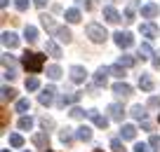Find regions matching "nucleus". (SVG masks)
I'll list each match as a JSON object with an SVG mask.
<instances>
[{
    "label": "nucleus",
    "mask_w": 160,
    "mask_h": 152,
    "mask_svg": "<svg viewBox=\"0 0 160 152\" xmlns=\"http://www.w3.org/2000/svg\"><path fill=\"white\" fill-rule=\"evenodd\" d=\"M21 66H24L28 73H40V70L45 68V56L38 54V52H26L21 56Z\"/></svg>",
    "instance_id": "obj_1"
},
{
    "label": "nucleus",
    "mask_w": 160,
    "mask_h": 152,
    "mask_svg": "<svg viewBox=\"0 0 160 152\" xmlns=\"http://www.w3.org/2000/svg\"><path fill=\"white\" fill-rule=\"evenodd\" d=\"M85 33H87V38L92 40V42H106V38H108V33H106V28L101 24H94V21H92V24H87L85 26Z\"/></svg>",
    "instance_id": "obj_2"
},
{
    "label": "nucleus",
    "mask_w": 160,
    "mask_h": 152,
    "mask_svg": "<svg viewBox=\"0 0 160 152\" xmlns=\"http://www.w3.org/2000/svg\"><path fill=\"white\" fill-rule=\"evenodd\" d=\"M113 38H115V44H118L120 49H130L132 44H134V38H132V33H127V30H118Z\"/></svg>",
    "instance_id": "obj_3"
},
{
    "label": "nucleus",
    "mask_w": 160,
    "mask_h": 152,
    "mask_svg": "<svg viewBox=\"0 0 160 152\" xmlns=\"http://www.w3.org/2000/svg\"><path fill=\"white\" fill-rule=\"evenodd\" d=\"M54 94H57V87L54 84H47L45 89H42V94L38 96V101L42 105H52V101H54Z\"/></svg>",
    "instance_id": "obj_4"
},
{
    "label": "nucleus",
    "mask_w": 160,
    "mask_h": 152,
    "mask_svg": "<svg viewBox=\"0 0 160 152\" xmlns=\"http://www.w3.org/2000/svg\"><path fill=\"white\" fill-rule=\"evenodd\" d=\"M68 75H71V82L82 84V82H85V77H87V70L82 68V66H73V68L68 70Z\"/></svg>",
    "instance_id": "obj_5"
},
{
    "label": "nucleus",
    "mask_w": 160,
    "mask_h": 152,
    "mask_svg": "<svg viewBox=\"0 0 160 152\" xmlns=\"http://www.w3.org/2000/svg\"><path fill=\"white\" fill-rule=\"evenodd\" d=\"M33 145L40 147V150H47L50 147V136H47V131H40V133H33Z\"/></svg>",
    "instance_id": "obj_6"
},
{
    "label": "nucleus",
    "mask_w": 160,
    "mask_h": 152,
    "mask_svg": "<svg viewBox=\"0 0 160 152\" xmlns=\"http://www.w3.org/2000/svg\"><path fill=\"white\" fill-rule=\"evenodd\" d=\"M87 117L94 122V127L99 129H106L108 127V117H104V115H99V110H87Z\"/></svg>",
    "instance_id": "obj_7"
},
{
    "label": "nucleus",
    "mask_w": 160,
    "mask_h": 152,
    "mask_svg": "<svg viewBox=\"0 0 160 152\" xmlns=\"http://www.w3.org/2000/svg\"><path fill=\"white\" fill-rule=\"evenodd\" d=\"M108 75H111V68H104V66H101V68L94 73V87H106Z\"/></svg>",
    "instance_id": "obj_8"
},
{
    "label": "nucleus",
    "mask_w": 160,
    "mask_h": 152,
    "mask_svg": "<svg viewBox=\"0 0 160 152\" xmlns=\"http://www.w3.org/2000/svg\"><path fill=\"white\" fill-rule=\"evenodd\" d=\"M139 33L144 35V38H148V40H155L160 30H158V26H155V24H141L139 26Z\"/></svg>",
    "instance_id": "obj_9"
},
{
    "label": "nucleus",
    "mask_w": 160,
    "mask_h": 152,
    "mask_svg": "<svg viewBox=\"0 0 160 152\" xmlns=\"http://www.w3.org/2000/svg\"><path fill=\"white\" fill-rule=\"evenodd\" d=\"M160 14V7L155 5V2H146V5H141V16L144 19H153V16Z\"/></svg>",
    "instance_id": "obj_10"
},
{
    "label": "nucleus",
    "mask_w": 160,
    "mask_h": 152,
    "mask_svg": "<svg viewBox=\"0 0 160 152\" xmlns=\"http://www.w3.org/2000/svg\"><path fill=\"white\" fill-rule=\"evenodd\" d=\"M113 94L120 96V98H127V96H132V87L127 82H115L113 84Z\"/></svg>",
    "instance_id": "obj_11"
},
{
    "label": "nucleus",
    "mask_w": 160,
    "mask_h": 152,
    "mask_svg": "<svg viewBox=\"0 0 160 152\" xmlns=\"http://www.w3.org/2000/svg\"><path fill=\"white\" fill-rule=\"evenodd\" d=\"M120 138H122V140H134L137 138V127L134 124H122V127H120Z\"/></svg>",
    "instance_id": "obj_12"
},
{
    "label": "nucleus",
    "mask_w": 160,
    "mask_h": 152,
    "mask_svg": "<svg viewBox=\"0 0 160 152\" xmlns=\"http://www.w3.org/2000/svg\"><path fill=\"white\" fill-rule=\"evenodd\" d=\"M153 87H155L153 77H151L148 73H141L139 75V89H141V91H153Z\"/></svg>",
    "instance_id": "obj_13"
},
{
    "label": "nucleus",
    "mask_w": 160,
    "mask_h": 152,
    "mask_svg": "<svg viewBox=\"0 0 160 152\" xmlns=\"http://www.w3.org/2000/svg\"><path fill=\"white\" fill-rule=\"evenodd\" d=\"M82 94L85 91H75V94H71V96H61L57 105H59V108H66V105H71V103H78L80 98H82Z\"/></svg>",
    "instance_id": "obj_14"
},
{
    "label": "nucleus",
    "mask_w": 160,
    "mask_h": 152,
    "mask_svg": "<svg viewBox=\"0 0 160 152\" xmlns=\"http://www.w3.org/2000/svg\"><path fill=\"white\" fill-rule=\"evenodd\" d=\"M108 115H111V119H115V122H122L125 110H122V105H120V103H111L108 105Z\"/></svg>",
    "instance_id": "obj_15"
},
{
    "label": "nucleus",
    "mask_w": 160,
    "mask_h": 152,
    "mask_svg": "<svg viewBox=\"0 0 160 152\" xmlns=\"http://www.w3.org/2000/svg\"><path fill=\"white\" fill-rule=\"evenodd\" d=\"M2 44H5L7 49L19 47V35L17 33H2Z\"/></svg>",
    "instance_id": "obj_16"
},
{
    "label": "nucleus",
    "mask_w": 160,
    "mask_h": 152,
    "mask_svg": "<svg viewBox=\"0 0 160 152\" xmlns=\"http://www.w3.org/2000/svg\"><path fill=\"white\" fill-rule=\"evenodd\" d=\"M104 19L108 21V24H118L120 21V14H118V10H115V7H104Z\"/></svg>",
    "instance_id": "obj_17"
},
{
    "label": "nucleus",
    "mask_w": 160,
    "mask_h": 152,
    "mask_svg": "<svg viewBox=\"0 0 160 152\" xmlns=\"http://www.w3.org/2000/svg\"><path fill=\"white\" fill-rule=\"evenodd\" d=\"M45 49H47V54H50L52 59H61V47H59V44L54 42V40H47Z\"/></svg>",
    "instance_id": "obj_18"
},
{
    "label": "nucleus",
    "mask_w": 160,
    "mask_h": 152,
    "mask_svg": "<svg viewBox=\"0 0 160 152\" xmlns=\"http://www.w3.org/2000/svg\"><path fill=\"white\" fill-rule=\"evenodd\" d=\"M75 138L78 140H92V129L90 127H80V129H75Z\"/></svg>",
    "instance_id": "obj_19"
},
{
    "label": "nucleus",
    "mask_w": 160,
    "mask_h": 152,
    "mask_svg": "<svg viewBox=\"0 0 160 152\" xmlns=\"http://www.w3.org/2000/svg\"><path fill=\"white\" fill-rule=\"evenodd\" d=\"M153 54H155V52H153V47H151L148 42L139 44V56H141V59H153Z\"/></svg>",
    "instance_id": "obj_20"
},
{
    "label": "nucleus",
    "mask_w": 160,
    "mask_h": 152,
    "mask_svg": "<svg viewBox=\"0 0 160 152\" xmlns=\"http://www.w3.org/2000/svg\"><path fill=\"white\" fill-rule=\"evenodd\" d=\"M111 75H115L118 80H125L127 77V68L120 66V63H115V66H111Z\"/></svg>",
    "instance_id": "obj_21"
},
{
    "label": "nucleus",
    "mask_w": 160,
    "mask_h": 152,
    "mask_svg": "<svg viewBox=\"0 0 160 152\" xmlns=\"http://www.w3.org/2000/svg\"><path fill=\"white\" fill-rule=\"evenodd\" d=\"M57 38H59L61 42H66V44H68V42H71V38H73V35H71V30L66 28V26H61V28H57Z\"/></svg>",
    "instance_id": "obj_22"
},
{
    "label": "nucleus",
    "mask_w": 160,
    "mask_h": 152,
    "mask_svg": "<svg viewBox=\"0 0 160 152\" xmlns=\"http://www.w3.org/2000/svg\"><path fill=\"white\" fill-rule=\"evenodd\" d=\"M66 21H68V24H78L80 21V10H75V7L66 10Z\"/></svg>",
    "instance_id": "obj_23"
},
{
    "label": "nucleus",
    "mask_w": 160,
    "mask_h": 152,
    "mask_svg": "<svg viewBox=\"0 0 160 152\" xmlns=\"http://www.w3.org/2000/svg\"><path fill=\"white\" fill-rule=\"evenodd\" d=\"M40 21H42V26H45V30H50V33H57V26H54V21H52V16L42 14V16H40Z\"/></svg>",
    "instance_id": "obj_24"
},
{
    "label": "nucleus",
    "mask_w": 160,
    "mask_h": 152,
    "mask_svg": "<svg viewBox=\"0 0 160 152\" xmlns=\"http://www.w3.org/2000/svg\"><path fill=\"white\" fill-rule=\"evenodd\" d=\"M24 35H26V40H28V42H35V40H38V28H35V26H26V28H24Z\"/></svg>",
    "instance_id": "obj_25"
},
{
    "label": "nucleus",
    "mask_w": 160,
    "mask_h": 152,
    "mask_svg": "<svg viewBox=\"0 0 160 152\" xmlns=\"http://www.w3.org/2000/svg\"><path fill=\"white\" fill-rule=\"evenodd\" d=\"M132 117H134V119H146V108H144V105H132Z\"/></svg>",
    "instance_id": "obj_26"
},
{
    "label": "nucleus",
    "mask_w": 160,
    "mask_h": 152,
    "mask_svg": "<svg viewBox=\"0 0 160 152\" xmlns=\"http://www.w3.org/2000/svg\"><path fill=\"white\" fill-rule=\"evenodd\" d=\"M118 63H120V66H125V68H132V66L137 63V59H134L132 54H122V56H120V61H118Z\"/></svg>",
    "instance_id": "obj_27"
},
{
    "label": "nucleus",
    "mask_w": 160,
    "mask_h": 152,
    "mask_svg": "<svg viewBox=\"0 0 160 152\" xmlns=\"http://www.w3.org/2000/svg\"><path fill=\"white\" fill-rule=\"evenodd\" d=\"M61 75H64V73H61L59 66H47V77H50V80H59Z\"/></svg>",
    "instance_id": "obj_28"
},
{
    "label": "nucleus",
    "mask_w": 160,
    "mask_h": 152,
    "mask_svg": "<svg viewBox=\"0 0 160 152\" xmlns=\"http://www.w3.org/2000/svg\"><path fill=\"white\" fill-rule=\"evenodd\" d=\"M31 110V101L28 98H19L17 101V113H28Z\"/></svg>",
    "instance_id": "obj_29"
},
{
    "label": "nucleus",
    "mask_w": 160,
    "mask_h": 152,
    "mask_svg": "<svg viewBox=\"0 0 160 152\" xmlns=\"http://www.w3.org/2000/svg\"><path fill=\"white\" fill-rule=\"evenodd\" d=\"M17 91L12 87H2V103H7V101H14Z\"/></svg>",
    "instance_id": "obj_30"
},
{
    "label": "nucleus",
    "mask_w": 160,
    "mask_h": 152,
    "mask_svg": "<svg viewBox=\"0 0 160 152\" xmlns=\"http://www.w3.org/2000/svg\"><path fill=\"white\" fill-rule=\"evenodd\" d=\"M111 150H113V152H127L122 138H113V140H111Z\"/></svg>",
    "instance_id": "obj_31"
},
{
    "label": "nucleus",
    "mask_w": 160,
    "mask_h": 152,
    "mask_svg": "<svg viewBox=\"0 0 160 152\" xmlns=\"http://www.w3.org/2000/svg\"><path fill=\"white\" fill-rule=\"evenodd\" d=\"M59 140L64 143V145H71V143H73V133H71V129H64V131L59 133Z\"/></svg>",
    "instance_id": "obj_32"
},
{
    "label": "nucleus",
    "mask_w": 160,
    "mask_h": 152,
    "mask_svg": "<svg viewBox=\"0 0 160 152\" xmlns=\"http://www.w3.org/2000/svg\"><path fill=\"white\" fill-rule=\"evenodd\" d=\"M31 127H33V117H26L24 115V117L19 119V129L21 131H31Z\"/></svg>",
    "instance_id": "obj_33"
},
{
    "label": "nucleus",
    "mask_w": 160,
    "mask_h": 152,
    "mask_svg": "<svg viewBox=\"0 0 160 152\" xmlns=\"http://www.w3.org/2000/svg\"><path fill=\"white\" fill-rule=\"evenodd\" d=\"M38 87H40V80L35 77V75H31V77L26 80V89H28V91H35Z\"/></svg>",
    "instance_id": "obj_34"
},
{
    "label": "nucleus",
    "mask_w": 160,
    "mask_h": 152,
    "mask_svg": "<svg viewBox=\"0 0 160 152\" xmlns=\"http://www.w3.org/2000/svg\"><path fill=\"white\" fill-rule=\"evenodd\" d=\"M134 10H137V2H134V0H132V2H130V5H127V12H125V16H127V24H130V21H134Z\"/></svg>",
    "instance_id": "obj_35"
},
{
    "label": "nucleus",
    "mask_w": 160,
    "mask_h": 152,
    "mask_svg": "<svg viewBox=\"0 0 160 152\" xmlns=\"http://www.w3.org/2000/svg\"><path fill=\"white\" fill-rule=\"evenodd\" d=\"M10 145H12V147H21V145H24V136L12 133V136H10Z\"/></svg>",
    "instance_id": "obj_36"
},
{
    "label": "nucleus",
    "mask_w": 160,
    "mask_h": 152,
    "mask_svg": "<svg viewBox=\"0 0 160 152\" xmlns=\"http://www.w3.org/2000/svg\"><path fill=\"white\" fill-rule=\"evenodd\" d=\"M85 110H82V108H78V105H73V108H71V117H73V119H82V117H85Z\"/></svg>",
    "instance_id": "obj_37"
},
{
    "label": "nucleus",
    "mask_w": 160,
    "mask_h": 152,
    "mask_svg": "<svg viewBox=\"0 0 160 152\" xmlns=\"http://www.w3.org/2000/svg\"><path fill=\"white\" fill-rule=\"evenodd\" d=\"M40 124H42L45 131H47V129H54V119H50V117H42V119H40Z\"/></svg>",
    "instance_id": "obj_38"
},
{
    "label": "nucleus",
    "mask_w": 160,
    "mask_h": 152,
    "mask_svg": "<svg viewBox=\"0 0 160 152\" xmlns=\"http://www.w3.org/2000/svg\"><path fill=\"white\" fill-rule=\"evenodd\" d=\"M14 5H17V10H19V12H24V10H28V0H17Z\"/></svg>",
    "instance_id": "obj_39"
},
{
    "label": "nucleus",
    "mask_w": 160,
    "mask_h": 152,
    "mask_svg": "<svg viewBox=\"0 0 160 152\" xmlns=\"http://www.w3.org/2000/svg\"><path fill=\"white\" fill-rule=\"evenodd\" d=\"M5 77L7 80H14L17 77V68H5Z\"/></svg>",
    "instance_id": "obj_40"
},
{
    "label": "nucleus",
    "mask_w": 160,
    "mask_h": 152,
    "mask_svg": "<svg viewBox=\"0 0 160 152\" xmlns=\"http://www.w3.org/2000/svg\"><path fill=\"white\" fill-rule=\"evenodd\" d=\"M148 105H151V108H160V98L158 96H151L148 98Z\"/></svg>",
    "instance_id": "obj_41"
},
{
    "label": "nucleus",
    "mask_w": 160,
    "mask_h": 152,
    "mask_svg": "<svg viewBox=\"0 0 160 152\" xmlns=\"http://www.w3.org/2000/svg\"><path fill=\"white\" fill-rule=\"evenodd\" d=\"M134 152H148V145H146V143H137V145H134Z\"/></svg>",
    "instance_id": "obj_42"
},
{
    "label": "nucleus",
    "mask_w": 160,
    "mask_h": 152,
    "mask_svg": "<svg viewBox=\"0 0 160 152\" xmlns=\"http://www.w3.org/2000/svg\"><path fill=\"white\" fill-rule=\"evenodd\" d=\"M148 145H151V147H160V136H151Z\"/></svg>",
    "instance_id": "obj_43"
},
{
    "label": "nucleus",
    "mask_w": 160,
    "mask_h": 152,
    "mask_svg": "<svg viewBox=\"0 0 160 152\" xmlns=\"http://www.w3.org/2000/svg\"><path fill=\"white\" fill-rule=\"evenodd\" d=\"M153 68L160 70V52H155V54H153Z\"/></svg>",
    "instance_id": "obj_44"
},
{
    "label": "nucleus",
    "mask_w": 160,
    "mask_h": 152,
    "mask_svg": "<svg viewBox=\"0 0 160 152\" xmlns=\"http://www.w3.org/2000/svg\"><path fill=\"white\" fill-rule=\"evenodd\" d=\"M33 5H35V7H40V10H42V7L47 5V0H33Z\"/></svg>",
    "instance_id": "obj_45"
},
{
    "label": "nucleus",
    "mask_w": 160,
    "mask_h": 152,
    "mask_svg": "<svg viewBox=\"0 0 160 152\" xmlns=\"http://www.w3.org/2000/svg\"><path fill=\"white\" fill-rule=\"evenodd\" d=\"M5 129H7V113L2 110V131H5Z\"/></svg>",
    "instance_id": "obj_46"
},
{
    "label": "nucleus",
    "mask_w": 160,
    "mask_h": 152,
    "mask_svg": "<svg viewBox=\"0 0 160 152\" xmlns=\"http://www.w3.org/2000/svg\"><path fill=\"white\" fill-rule=\"evenodd\" d=\"M0 7H7V0H0Z\"/></svg>",
    "instance_id": "obj_47"
},
{
    "label": "nucleus",
    "mask_w": 160,
    "mask_h": 152,
    "mask_svg": "<svg viewBox=\"0 0 160 152\" xmlns=\"http://www.w3.org/2000/svg\"><path fill=\"white\" fill-rule=\"evenodd\" d=\"M78 2H80V5H87V2H85V0H78Z\"/></svg>",
    "instance_id": "obj_48"
},
{
    "label": "nucleus",
    "mask_w": 160,
    "mask_h": 152,
    "mask_svg": "<svg viewBox=\"0 0 160 152\" xmlns=\"http://www.w3.org/2000/svg\"><path fill=\"white\" fill-rule=\"evenodd\" d=\"M0 152H10V150H0Z\"/></svg>",
    "instance_id": "obj_49"
},
{
    "label": "nucleus",
    "mask_w": 160,
    "mask_h": 152,
    "mask_svg": "<svg viewBox=\"0 0 160 152\" xmlns=\"http://www.w3.org/2000/svg\"><path fill=\"white\" fill-rule=\"evenodd\" d=\"M42 152H52V150H42Z\"/></svg>",
    "instance_id": "obj_50"
},
{
    "label": "nucleus",
    "mask_w": 160,
    "mask_h": 152,
    "mask_svg": "<svg viewBox=\"0 0 160 152\" xmlns=\"http://www.w3.org/2000/svg\"><path fill=\"white\" fill-rule=\"evenodd\" d=\"M94 152H101V150H94Z\"/></svg>",
    "instance_id": "obj_51"
}]
</instances>
